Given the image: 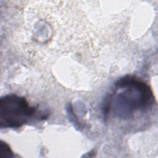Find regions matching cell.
Returning <instances> with one entry per match:
<instances>
[{
  "label": "cell",
  "instance_id": "1",
  "mask_svg": "<svg viewBox=\"0 0 158 158\" xmlns=\"http://www.w3.org/2000/svg\"><path fill=\"white\" fill-rule=\"evenodd\" d=\"M116 85L125 89L118 94L117 99L123 105L122 109L127 113L131 114L146 108L152 99V91L149 86L133 77H124L118 81Z\"/></svg>",
  "mask_w": 158,
  "mask_h": 158
},
{
  "label": "cell",
  "instance_id": "2",
  "mask_svg": "<svg viewBox=\"0 0 158 158\" xmlns=\"http://www.w3.org/2000/svg\"><path fill=\"white\" fill-rule=\"evenodd\" d=\"M34 107L25 98L12 94L0 100V126L1 128H19L24 125L33 115Z\"/></svg>",
  "mask_w": 158,
  "mask_h": 158
},
{
  "label": "cell",
  "instance_id": "3",
  "mask_svg": "<svg viewBox=\"0 0 158 158\" xmlns=\"http://www.w3.org/2000/svg\"><path fill=\"white\" fill-rule=\"evenodd\" d=\"M0 153L1 154V156L4 153H5V156H4L5 158L10 157L12 156V152L11 151L10 148L6 143H3L2 141H1L0 144Z\"/></svg>",
  "mask_w": 158,
  "mask_h": 158
}]
</instances>
